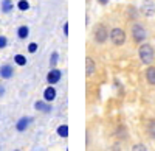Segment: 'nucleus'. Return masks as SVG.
<instances>
[{"label": "nucleus", "mask_w": 155, "mask_h": 151, "mask_svg": "<svg viewBox=\"0 0 155 151\" xmlns=\"http://www.w3.org/2000/svg\"><path fill=\"white\" fill-rule=\"evenodd\" d=\"M110 41H112L113 45L121 47V45H124L126 41H127V34H126V31H124L123 28L116 27V28H113V30L110 31Z\"/></svg>", "instance_id": "3"}, {"label": "nucleus", "mask_w": 155, "mask_h": 151, "mask_svg": "<svg viewBox=\"0 0 155 151\" xmlns=\"http://www.w3.org/2000/svg\"><path fill=\"white\" fill-rule=\"evenodd\" d=\"M56 132H58L59 137H62V139H67L68 137V125H61V126L56 129Z\"/></svg>", "instance_id": "14"}, {"label": "nucleus", "mask_w": 155, "mask_h": 151, "mask_svg": "<svg viewBox=\"0 0 155 151\" xmlns=\"http://www.w3.org/2000/svg\"><path fill=\"white\" fill-rule=\"evenodd\" d=\"M12 6H14V5H12L11 0H2V11L3 12H6V14H8V12H11Z\"/></svg>", "instance_id": "15"}, {"label": "nucleus", "mask_w": 155, "mask_h": 151, "mask_svg": "<svg viewBox=\"0 0 155 151\" xmlns=\"http://www.w3.org/2000/svg\"><path fill=\"white\" fill-rule=\"evenodd\" d=\"M14 151H20V149H14Z\"/></svg>", "instance_id": "27"}, {"label": "nucleus", "mask_w": 155, "mask_h": 151, "mask_svg": "<svg viewBox=\"0 0 155 151\" xmlns=\"http://www.w3.org/2000/svg\"><path fill=\"white\" fill-rule=\"evenodd\" d=\"M58 61H59V53L58 52H53V53H51V58H50V66L51 67H56Z\"/></svg>", "instance_id": "19"}, {"label": "nucleus", "mask_w": 155, "mask_h": 151, "mask_svg": "<svg viewBox=\"0 0 155 151\" xmlns=\"http://www.w3.org/2000/svg\"><path fill=\"white\" fill-rule=\"evenodd\" d=\"M138 56L141 59L143 64H150L155 58V52H153V47L150 44H141L138 48Z\"/></svg>", "instance_id": "2"}, {"label": "nucleus", "mask_w": 155, "mask_h": 151, "mask_svg": "<svg viewBox=\"0 0 155 151\" xmlns=\"http://www.w3.org/2000/svg\"><path fill=\"white\" fill-rule=\"evenodd\" d=\"M146 80H147V83L149 84H152V86H155V67H147L146 69Z\"/></svg>", "instance_id": "12"}, {"label": "nucleus", "mask_w": 155, "mask_h": 151, "mask_svg": "<svg viewBox=\"0 0 155 151\" xmlns=\"http://www.w3.org/2000/svg\"><path fill=\"white\" fill-rule=\"evenodd\" d=\"M130 34H132V39H134L135 44H143L146 41V37H147V30L141 23L135 22L130 27Z\"/></svg>", "instance_id": "1"}, {"label": "nucleus", "mask_w": 155, "mask_h": 151, "mask_svg": "<svg viewBox=\"0 0 155 151\" xmlns=\"http://www.w3.org/2000/svg\"><path fill=\"white\" fill-rule=\"evenodd\" d=\"M28 52H30V53H36V52H37V44H36V42H31V44L28 45Z\"/></svg>", "instance_id": "22"}, {"label": "nucleus", "mask_w": 155, "mask_h": 151, "mask_svg": "<svg viewBox=\"0 0 155 151\" xmlns=\"http://www.w3.org/2000/svg\"><path fill=\"white\" fill-rule=\"evenodd\" d=\"M64 34H65V36H68V23H67V22L64 23Z\"/></svg>", "instance_id": "24"}, {"label": "nucleus", "mask_w": 155, "mask_h": 151, "mask_svg": "<svg viewBox=\"0 0 155 151\" xmlns=\"http://www.w3.org/2000/svg\"><path fill=\"white\" fill-rule=\"evenodd\" d=\"M31 122H33L31 117H22V118H19L17 123H16V129H17L19 132L27 131V128L30 126V123H31Z\"/></svg>", "instance_id": "8"}, {"label": "nucleus", "mask_w": 155, "mask_h": 151, "mask_svg": "<svg viewBox=\"0 0 155 151\" xmlns=\"http://www.w3.org/2000/svg\"><path fill=\"white\" fill-rule=\"evenodd\" d=\"M141 12H143V16H146V17H152L155 14V3L152 0H144L143 5H141Z\"/></svg>", "instance_id": "6"}, {"label": "nucleus", "mask_w": 155, "mask_h": 151, "mask_svg": "<svg viewBox=\"0 0 155 151\" xmlns=\"http://www.w3.org/2000/svg\"><path fill=\"white\" fill-rule=\"evenodd\" d=\"M146 131H147V134L152 137V139H155V122H149L147 123Z\"/></svg>", "instance_id": "17"}, {"label": "nucleus", "mask_w": 155, "mask_h": 151, "mask_svg": "<svg viewBox=\"0 0 155 151\" xmlns=\"http://www.w3.org/2000/svg\"><path fill=\"white\" fill-rule=\"evenodd\" d=\"M93 39L96 44H104L107 39H109V31L106 28V25L102 23H98L95 30H93Z\"/></svg>", "instance_id": "4"}, {"label": "nucleus", "mask_w": 155, "mask_h": 151, "mask_svg": "<svg viewBox=\"0 0 155 151\" xmlns=\"http://www.w3.org/2000/svg\"><path fill=\"white\" fill-rule=\"evenodd\" d=\"M34 109L36 111H42V112H51V106L48 105V101H45V100L36 101L34 103Z\"/></svg>", "instance_id": "11"}, {"label": "nucleus", "mask_w": 155, "mask_h": 151, "mask_svg": "<svg viewBox=\"0 0 155 151\" xmlns=\"http://www.w3.org/2000/svg\"><path fill=\"white\" fill-rule=\"evenodd\" d=\"M28 34H30V28L27 27V25H22V27L17 28V37H19V39H22V41L27 39Z\"/></svg>", "instance_id": "13"}, {"label": "nucleus", "mask_w": 155, "mask_h": 151, "mask_svg": "<svg viewBox=\"0 0 155 151\" xmlns=\"http://www.w3.org/2000/svg\"><path fill=\"white\" fill-rule=\"evenodd\" d=\"M98 2H99L101 5H107V3H109V0H98Z\"/></svg>", "instance_id": "25"}, {"label": "nucleus", "mask_w": 155, "mask_h": 151, "mask_svg": "<svg viewBox=\"0 0 155 151\" xmlns=\"http://www.w3.org/2000/svg\"><path fill=\"white\" fill-rule=\"evenodd\" d=\"M95 72H96V62L90 56H87V59H85V75H87V78L93 77Z\"/></svg>", "instance_id": "7"}, {"label": "nucleus", "mask_w": 155, "mask_h": 151, "mask_svg": "<svg viewBox=\"0 0 155 151\" xmlns=\"http://www.w3.org/2000/svg\"><path fill=\"white\" fill-rule=\"evenodd\" d=\"M17 8H19L20 11H28V9H30V3H28V0H19Z\"/></svg>", "instance_id": "18"}, {"label": "nucleus", "mask_w": 155, "mask_h": 151, "mask_svg": "<svg viewBox=\"0 0 155 151\" xmlns=\"http://www.w3.org/2000/svg\"><path fill=\"white\" fill-rule=\"evenodd\" d=\"M12 73H14V70H12V67L9 64H5V66L0 67V77H2L3 80L12 78Z\"/></svg>", "instance_id": "10"}, {"label": "nucleus", "mask_w": 155, "mask_h": 151, "mask_svg": "<svg viewBox=\"0 0 155 151\" xmlns=\"http://www.w3.org/2000/svg\"><path fill=\"white\" fill-rule=\"evenodd\" d=\"M3 92H5V91H3V87H0V95H3Z\"/></svg>", "instance_id": "26"}, {"label": "nucleus", "mask_w": 155, "mask_h": 151, "mask_svg": "<svg viewBox=\"0 0 155 151\" xmlns=\"http://www.w3.org/2000/svg\"><path fill=\"white\" fill-rule=\"evenodd\" d=\"M8 45V39L6 36H0V48H5Z\"/></svg>", "instance_id": "21"}, {"label": "nucleus", "mask_w": 155, "mask_h": 151, "mask_svg": "<svg viewBox=\"0 0 155 151\" xmlns=\"http://www.w3.org/2000/svg\"><path fill=\"white\" fill-rule=\"evenodd\" d=\"M132 151H147V148H146V145H143V143H137V145L132 146Z\"/></svg>", "instance_id": "20"}, {"label": "nucleus", "mask_w": 155, "mask_h": 151, "mask_svg": "<svg viewBox=\"0 0 155 151\" xmlns=\"http://www.w3.org/2000/svg\"><path fill=\"white\" fill-rule=\"evenodd\" d=\"M54 98H56V89L50 84L48 87H45V91H44V100L48 101V103H51Z\"/></svg>", "instance_id": "9"}, {"label": "nucleus", "mask_w": 155, "mask_h": 151, "mask_svg": "<svg viewBox=\"0 0 155 151\" xmlns=\"http://www.w3.org/2000/svg\"><path fill=\"white\" fill-rule=\"evenodd\" d=\"M129 16H130V17H134V19H135V17H137V9L130 6V8H129Z\"/></svg>", "instance_id": "23"}, {"label": "nucleus", "mask_w": 155, "mask_h": 151, "mask_svg": "<svg viewBox=\"0 0 155 151\" xmlns=\"http://www.w3.org/2000/svg\"><path fill=\"white\" fill-rule=\"evenodd\" d=\"M14 62H16V64L17 66H27V58H25L23 55H16L14 56Z\"/></svg>", "instance_id": "16"}, {"label": "nucleus", "mask_w": 155, "mask_h": 151, "mask_svg": "<svg viewBox=\"0 0 155 151\" xmlns=\"http://www.w3.org/2000/svg\"><path fill=\"white\" fill-rule=\"evenodd\" d=\"M61 78H62V72L59 70V69H51L48 73H47V83L48 84H56V83H59L61 81Z\"/></svg>", "instance_id": "5"}]
</instances>
